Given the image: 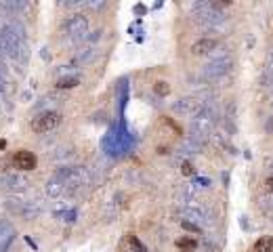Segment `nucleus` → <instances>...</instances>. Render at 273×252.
Wrapping results in <instances>:
<instances>
[{
    "instance_id": "obj_20",
    "label": "nucleus",
    "mask_w": 273,
    "mask_h": 252,
    "mask_svg": "<svg viewBox=\"0 0 273 252\" xmlns=\"http://www.w3.org/2000/svg\"><path fill=\"white\" fill-rule=\"evenodd\" d=\"M130 242H132V248H137V252H145V248L141 246V244H139V240H137V238H132Z\"/></svg>"
},
{
    "instance_id": "obj_12",
    "label": "nucleus",
    "mask_w": 273,
    "mask_h": 252,
    "mask_svg": "<svg viewBox=\"0 0 273 252\" xmlns=\"http://www.w3.org/2000/svg\"><path fill=\"white\" fill-rule=\"evenodd\" d=\"M92 57V49H82V53L76 55V61H89Z\"/></svg>"
},
{
    "instance_id": "obj_21",
    "label": "nucleus",
    "mask_w": 273,
    "mask_h": 252,
    "mask_svg": "<svg viewBox=\"0 0 273 252\" xmlns=\"http://www.w3.org/2000/svg\"><path fill=\"white\" fill-rule=\"evenodd\" d=\"M87 6H91V9H103L105 2H84Z\"/></svg>"
},
{
    "instance_id": "obj_2",
    "label": "nucleus",
    "mask_w": 273,
    "mask_h": 252,
    "mask_svg": "<svg viewBox=\"0 0 273 252\" xmlns=\"http://www.w3.org/2000/svg\"><path fill=\"white\" fill-rule=\"evenodd\" d=\"M65 36H84L89 32V17L82 13H74L69 15V17L63 21V26H61Z\"/></svg>"
},
{
    "instance_id": "obj_7",
    "label": "nucleus",
    "mask_w": 273,
    "mask_h": 252,
    "mask_svg": "<svg viewBox=\"0 0 273 252\" xmlns=\"http://www.w3.org/2000/svg\"><path fill=\"white\" fill-rule=\"evenodd\" d=\"M13 164H15V168H19V170H34L36 168V156L32 152H26V149H21V152L15 154L13 158Z\"/></svg>"
},
{
    "instance_id": "obj_3",
    "label": "nucleus",
    "mask_w": 273,
    "mask_h": 252,
    "mask_svg": "<svg viewBox=\"0 0 273 252\" xmlns=\"http://www.w3.org/2000/svg\"><path fill=\"white\" fill-rule=\"evenodd\" d=\"M233 65V59L231 57H218V59H212L204 67V78L206 80H216V78L225 76L231 69Z\"/></svg>"
},
{
    "instance_id": "obj_1",
    "label": "nucleus",
    "mask_w": 273,
    "mask_h": 252,
    "mask_svg": "<svg viewBox=\"0 0 273 252\" xmlns=\"http://www.w3.org/2000/svg\"><path fill=\"white\" fill-rule=\"evenodd\" d=\"M6 208H9L13 215H17L26 220H32L40 215V204L34 202V200H21V198H11L6 200Z\"/></svg>"
},
{
    "instance_id": "obj_22",
    "label": "nucleus",
    "mask_w": 273,
    "mask_h": 252,
    "mask_svg": "<svg viewBox=\"0 0 273 252\" xmlns=\"http://www.w3.org/2000/svg\"><path fill=\"white\" fill-rule=\"evenodd\" d=\"M267 189H269V191H273V177L267 179Z\"/></svg>"
},
{
    "instance_id": "obj_5",
    "label": "nucleus",
    "mask_w": 273,
    "mask_h": 252,
    "mask_svg": "<svg viewBox=\"0 0 273 252\" xmlns=\"http://www.w3.org/2000/svg\"><path fill=\"white\" fill-rule=\"evenodd\" d=\"M59 122H61V116L57 112H44L42 116H38L34 120L32 128L36 132H40V135H44V132H51Z\"/></svg>"
},
{
    "instance_id": "obj_10",
    "label": "nucleus",
    "mask_w": 273,
    "mask_h": 252,
    "mask_svg": "<svg viewBox=\"0 0 273 252\" xmlns=\"http://www.w3.org/2000/svg\"><path fill=\"white\" fill-rule=\"evenodd\" d=\"M256 252H273V238H261L254 244Z\"/></svg>"
},
{
    "instance_id": "obj_9",
    "label": "nucleus",
    "mask_w": 273,
    "mask_h": 252,
    "mask_svg": "<svg viewBox=\"0 0 273 252\" xmlns=\"http://www.w3.org/2000/svg\"><path fill=\"white\" fill-rule=\"evenodd\" d=\"M216 40L214 38H202V40H198L196 44L191 46V53L193 55H206V53H210V51H214L216 49Z\"/></svg>"
},
{
    "instance_id": "obj_19",
    "label": "nucleus",
    "mask_w": 273,
    "mask_h": 252,
    "mask_svg": "<svg viewBox=\"0 0 273 252\" xmlns=\"http://www.w3.org/2000/svg\"><path fill=\"white\" fill-rule=\"evenodd\" d=\"M183 175H193V166H191L189 162L183 164Z\"/></svg>"
},
{
    "instance_id": "obj_8",
    "label": "nucleus",
    "mask_w": 273,
    "mask_h": 252,
    "mask_svg": "<svg viewBox=\"0 0 273 252\" xmlns=\"http://www.w3.org/2000/svg\"><path fill=\"white\" fill-rule=\"evenodd\" d=\"M46 193L51 195V198H57V195L61 193H65V185H63V181H61L57 175H53L49 181H46Z\"/></svg>"
},
{
    "instance_id": "obj_15",
    "label": "nucleus",
    "mask_w": 273,
    "mask_h": 252,
    "mask_svg": "<svg viewBox=\"0 0 273 252\" xmlns=\"http://www.w3.org/2000/svg\"><path fill=\"white\" fill-rule=\"evenodd\" d=\"M183 229H187V231H196V233H200V227H198L196 223H189V220H183Z\"/></svg>"
},
{
    "instance_id": "obj_16",
    "label": "nucleus",
    "mask_w": 273,
    "mask_h": 252,
    "mask_svg": "<svg viewBox=\"0 0 273 252\" xmlns=\"http://www.w3.org/2000/svg\"><path fill=\"white\" fill-rule=\"evenodd\" d=\"M179 246H181V248H196V242H193V240H179Z\"/></svg>"
},
{
    "instance_id": "obj_4",
    "label": "nucleus",
    "mask_w": 273,
    "mask_h": 252,
    "mask_svg": "<svg viewBox=\"0 0 273 252\" xmlns=\"http://www.w3.org/2000/svg\"><path fill=\"white\" fill-rule=\"evenodd\" d=\"M173 109L177 114H183V116H196L204 109V101H200L196 97H185V99H179L173 105Z\"/></svg>"
},
{
    "instance_id": "obj_17",
    "label": "nucleus",
    "mask_w": 273,
    "mask_h": 252,
    "mask_svg": "<svg viewBox=\"0 0 273 252\" xmlns=\"http://www.w3.org/2000/svg\"><path fill=\"white\" fill-rule=\"evenodd\" d=\"M59 217H61V220H69V223H72V220H74V217H76V212H74V210H69V212L65 210L63 215H59Z\"/></svg>"
},
{
    "instance_id": "obj_18",
    "label": "nucleus",
    "mask_w": 273,
    "mask_h": 252,
    "mask_svg": "<svg viewBox=\"0 0 273 252\" xmlns=\"http://www.w3.org/2000/svg\"><path fill=\"white\" fill-rule=\"evenodd\" d=\"M6 59H9V57L0 51V69H2V72H6Z\"/></svg>"
},
{
    "instance_id": "obj_11",
    "label": "nucleus",
    "mask_w": 273,
    "mask_h": 252,
    "mask_svg": "<svg viewBox=\"0 0 273 252\" xmlns=\"http://www.w3.org/2000/svg\"><path fill=\"white\" fill-rule=\"evenodd\" d=\"M11 235H15L11 223L9 220H0V242H4L6 238H11Z\"/></svg>"
},
{
    "instance_id": "obj_14",
    "label": "nucleus",
    "mask_w": 273,
    "mask_h": 252,
    "mask_svg": "<svg viewBox=\"0 0 273 252\" xmlns=\"http://www.w3.org/2000/svg\"><path fill=\"white\" fill-rule=\"evenodd\" d=\"M168 84L166 82H158V84H155V93H158V94H162V97H164V94H168Z\"/></svg>"
},
{
    "instance_id": "obj_13",
    "label": "nucleus",
    "mask_w": 273,
    "mask_h": 252,
    "mask_svg": "<svg viewBox=\"0 0 273 252\" xmlns=\"http://www.w3.org/2000/svg\"><path fill=\"white\" fill-rule=\"evenodd\" d=\"M76 84H78V78H67V80L59 82V89H74Z\"/></svg>"
},
{
    "instance_id": "obj_6",
    "label": "nucleus",
    "mask_w": 273,
    "mask_h": 252,
    "mask_svg": "<svg viewBox=\"0 0 273 252\" xmlns=\"http://www.w3.org/2000/svg\"><path fill=\"white\" fill-rule=\"evenodd\" d=\"M30 185V181L26 177L17 175V172H4L0 175V189H9V191H21Z\"/></svg>"
}]
</instances>
